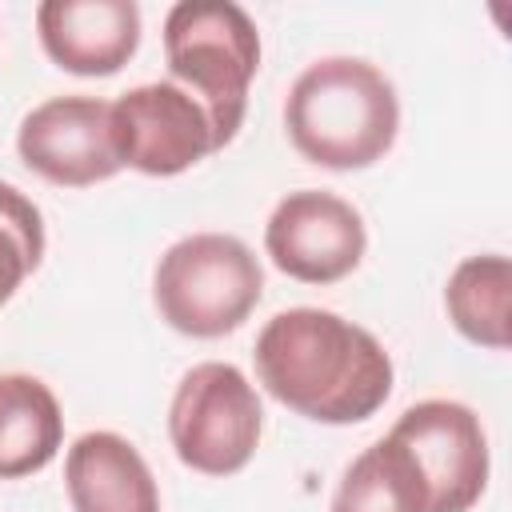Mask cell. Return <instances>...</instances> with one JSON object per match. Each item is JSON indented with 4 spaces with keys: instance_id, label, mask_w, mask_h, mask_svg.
I'll return each mask as SVG.
<instances>
[{
    "instance_id": "12",
    "label": "cell",
    "mask_w": 512,
    "mask_h": 512,
    "mask_svg": "<svg viewBox=\"0 0 512 512\" xmlns=\"http://www.w3.org/2000/svg\"><path fill=\"white\" fill-rule=\"evenodd\" d=\"M64 412L56 392L28 372H0V480H24L56 460Z\"/></svg>"
},
{
    "instance_id": "11",
    "label": "cell",
    "mask_w": 512,
    "mask_h": 512,
    "mask_svg": "<svg viewBox=\"0 0 512 512\" xmlns=\"http://www.w3.org/2000/svg\"><path fill=\"white\" fill-rule=\"evenodd\" d=\"M72 512H160V488L140 448L108 428L84 432L64 456Z\"/></svg>"
},
{
    "instance_id": "15",
    "label": "cell",
    "mask_w": 512,
    "mask_h": 512,
    "mask_svg": "<svg viewBox=\"0 0 512 512\" xmlns=\"http://www.w3.org/2000/svg\"><path fill=\"white\" fill-rule=\"evenodd\" d=\"M44 260V216L8 180H0V308Z\"/></svg>"
},
{
    "instance_id": "8",
    "label": "cell",
    "mask_w": 512,
    "mask_h": 512,
    "mask_svg": "<svg viewBox=\"0 0 512 512\" xmlns=\"http://www.w3.org/2000/svg\"><path fill=\"white\" fill-rule=\"evenodd\" d=\"M368 248L364 216L336 192L300 188L288 192L268 224H264V252L268 260L300 280V284H336L360 268Z\"/></svg>"
},
{
    "instance_id": "7",
    "label": "cell",
    "mask_w": 512,
    "mask_h": 512,
    "mask_svg": "<svg viewBox=\"0 0 512 512\" xmlns=\"http://www.w3.org/2000/svg\"><path fill=\"white\" fill-rule=\"evenodd\" d=\"M112 148L120 168L144 176H180L204 156L220 152L204 104L172 80H152L112 100Z\"/></svg>"
},
{
    "instance_id": "1",
    "label": "cell",
    "mask_w": 512,
    "mask_h": 512,
    "mask_svg": "<svg viewBox=\"0 0 512 512\" xmlns=\"http://www.w3.org/2000/svg\"><path fill=\"white\" fill-rule=\"evenodd\" d=\"M272 400L316 424H360L392 396V356L360 324L328 308H284L252 344Z\"/></svg>"
},
{
    "instance_id": "10",
    "label": "cell",
    "mask_w": 512,
    "mask_h": 512,
    "mask_svg": "<svg viewBox=\"0 0 512 512\" xmlns=\"http://www.w3.org/2000/svg\"><path fill=\"white\" fill-rule=\"evenodd\" d=\"M36 32L48 60L72 76H116L140 48L136 0H44Z\"/></svg>"
},
{
    "instance_id": "3",
    "label": "cell",
    "mask_w": 512,
    "mask_h": 512,
    "mask_svg": "<svg viewBox=\"0 0 512 512\" xmlns=\"http://www.w3.org/2000/svg\"><path fill=\"white\" fill-rule=\"evenodd\" d=\"M164 60L172 84L192 92L212 116L220 148L236 140L248 88L260 72V32L232 0H180L164 16Z\"/></svg>"
},
{
    "instance_id": "4",
    "label": "cell",
    "mask_w": 512,
    "mask_h": 512,
    "mask_svg": "<svg viewBox=\"0 0 512 512\" xmlns=\"http://www.w3.org/2000/svg\"><path fill=\"white\" fill-rule=\"evenodd\" d=\"M264 296L256 252L232 232H192L164 248L152 272L160 320L192 340L236 332Z\"/></svg>"
},
{
    "instance_id": "13",
    "label": "cell",
    "mask_w": 512,
    "mask_h": 512,
    "mask_svg": "<svg viewBox=\"0 0 512 512\" xmlns=\"http://www.w3.org/2000/svg\"><path fill=\"white\" fill-rule=\"evenodd\" d=\"M508 304H512V264L504 252L464 256L444 284L448 320L476 348L504 352L512 344Z\"/></svg>"
},
{
    "instance_id": "14",
    "label": "cell",
    "mask_w": 512,
    "mask_h": 512,
    "mask_svg": "<svg viewBox=\"0 0 512 512\" xmlns=\"http://www.w3.org/2000/svg\"><path fill=\"white\" fill-rule=\"evenodd\" d=\"M328 512H428V496L408 452L380 436L344 468Z\"/></svg>"
},
{
    "instance_id": "2",
    "label": "cell",
    "mask_w": 512,
    "mask_h": 512,
    "mask_svg": "<svg viewBox=\"0 0 512 512\" xmlns=\"http://www.w3.org/2000/svg\"><path fill=\"white\" fill-rule=\"evenodd\" d=\"M284 132L308 164L372 168L400 136V96L372 60L320 56L288 88Z\"/></svg>"
},
{
    "instance_id": "9",
    "label": "cell",
    "mask_w": 512,
    "mask_h": 512,
    "mask_svg": "<svg viewBox=\"0 0 512 512\" xmlns=\"http://www.w3.org/2000/svg\"><path fill=\"white\" fill-rule=\"evenodd\" d=\"M16 152L28 172L56 188H88L120 172L112 148V104L100 96H52L24 112Z\"/></svg>"
},
{
    "instance_id": "5",
    "label": "cell",
    "mask_w": 512,
    "mask_h": 512,
    "mask_svg": "<svg viewBox=\"0 0 512 512\" xmlns=\"http://www.w3.org/2000/svg\"><path fill=\"white\" fill-rule=\"evenodd\" d=\"M264 404L252 380L228 360L192 364L168 404V440L184 468L200 476H232L260 448Z\"/></svg>"
},
{
    "instance_id": "6",
    "label": "cell",
    "mask_w": 512,
    "mask_h": 512,
    "mask_svg": "<svg viewBox=\"0 0 512 512\" xmlns=\"http://www.w3.org/2000/svg\"><path fill=\"white\" fill-rule=\"evenodd\" d=\"M388 436L420 472L428 512H472L488 488V436L460 400H420L396 416Z\"/></svg>"
}]
</instances>
